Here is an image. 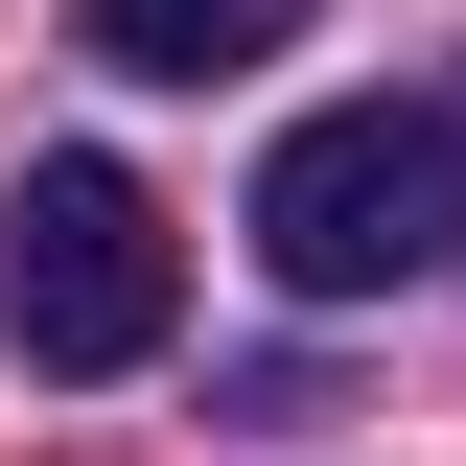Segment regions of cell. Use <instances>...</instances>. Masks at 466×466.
Returning a JSON list of instances; mask_svg holds the SVG:
<instances>
[{
    "label": "cell",
    "mask_w": 466,
    "mask_h": 466,
    "mask_svg": "<svg viewBox=\"0 0 466 466\" xmlns=\"http://www.w3.org/2000/svg\"><path fill=\"white\" fill-rule=\"evenodd\" d=\"M443 233H466V116H420V94L280 116V164H257V280L280 303H397Z\"/></svg>",
    "instance_id": "obj_1"
},
{
    "label": "cell",
    "mask_w": 466,
    "mask_h": 466,
    "mask_svg": "<svg viewBox=\"0 0 466 466\" xmlns=\"http://www.w3.org/2000/svg\"><path fill=\"white\" fill-rule=\"evenodd\" d=\"M0 327H24V373H140V350L187 327L164 187L140 164H24V210H0Z\"/></svg>",
    "instance_id": "obj_2"
},
{
    "label": "cell",
    "mask_w": 466,
    "mask_h": 466,
    "mask_svg": "<svg viewBox=\"0 0 466 466\" xmlns=\"http://www.w3.org/2000/svg\"><path fill=\"white\" fill-rule=\"evenodd\" d=\"M70 47H94V70H164V94H210V70L303 47V0H70Z\"/></svg>",
    "instance_id": "obj_3"
}]
</instances>
